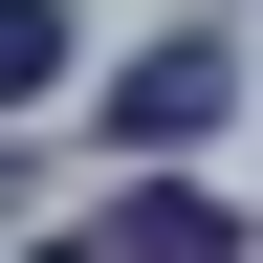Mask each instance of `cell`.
<instances>
[{"label": "cell", "instance_id": "1", "mask_svg": "<svg viewBox=\"0 0 263 263\" xmlns=\"http://www.w3.org/2000/svg\"><path fill=\"white\" fill-rule=\"evenodd\" d=\"M110 132H154V154L219 132V44H197V22H176V44H132V66H110Z\"/></svg>", "mask_w": 263, "mask_h": 263}, {"label": "cell", "instance_id": "2", "mask_svg": "<svg viewBox=\"0 0 263 263\" xmlns=\"http://www.w3.org/2000/svg\"><path fill=\"white\" fill-rule=\"evenodd\" d=\"M219 241H241V219H219L197 176H132V197H110V263H219Z\"/></svg>", "mask_w": 263, "mask_h": 263}]
</instances>
